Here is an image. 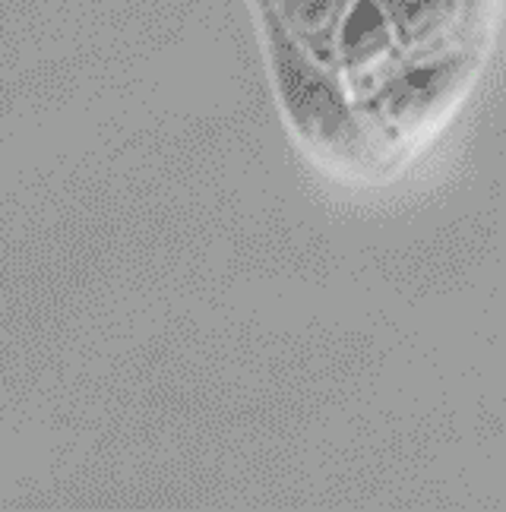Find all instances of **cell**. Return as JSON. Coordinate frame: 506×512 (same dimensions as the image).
<instances>
[{"label":"cell","instance_id":"8992f818","mask_svg":"<svg viewBox=\"0 0 506 512\" xmlns=\"http://www.w3.org/2000/svg\"><path fill=\"white\" fill-rule=\"evenodd\" d=\"M484 4H488V0H462V7H465V16H472V13H481V10H484Z\"/></svg>","mask_w":506,"mask_h":512},{"label":"cell","instance_id":"277c9868","mask_svg":"<svg viewBox=\"0 0 506 512\" xmlns=\"http://www.w3.org/2000/svg\"><path fill=\"white\" fill-rule=\"evenodd\" d=\"M380 7L396 32L405 61H424L453 51L469 19L462 0H380Z\"/></svg>","mask_w":506,"mask_h":512},{"label":"cell","instance_id":"3957f363","mask_svg":"<svg viewBox=\"0 0 506 512\" xmlns=\"http://www.w3.org/2000/svg\"><path fill=\"white\" fill-rule=\"evenodd\" d=\"M333 64L355 105L371 98L405 64V54L380 0H355L352 10L345 13Z\"/></svg>","mask_w":506,"mask_h":512},{"label":"cell","instance_id":"6da1fadb","mask_svg":"<svg viewBox=\"0 0 506 512\" xmlns=\"http://www.w3.org/2000/svg\"><path fill=\"white\" fill-rule=\"evenodd\" d=\"M266 29L272 73H276L279 98L291 127L301 133L307 146H314L329 159H364L371 152V133H367L352 95L345 92L336 67L304 51L269 13Z\"/></svg>","mask_w":506,"mask_h":512},{"label":"cell","instance_id":"5b68a950","mask_svg":"<svg viewBox=\"0 0 506 512\" xmlns=\"http://www.w3.org/2000/svg\"><path fill=\"white\" fill-rule=\"evenodd\" d=\"M352 4L355 0H266L263 13L276 19V23L295 38L304 51L314 54L317 61L333 64L342 19L352 10Z\"/></svg>","mask_w":506,"mask_h":512},{"label":"cell","instance_id":"7a4b0ae2","mask_svg":"<svg viewBox=\"0 0 506 512\" xmlns=\"http://www.w3.org/2000/svg\"><path fill=\"white\" fill-rule=\"evenodd\" d=\"M472 57L465 51H446L424 61H405L389 80L358 105L367 133L377 140H408L450 111L465 80Z\"/></svg>","mask_w":506,"mask_h":512}]
</instances>
